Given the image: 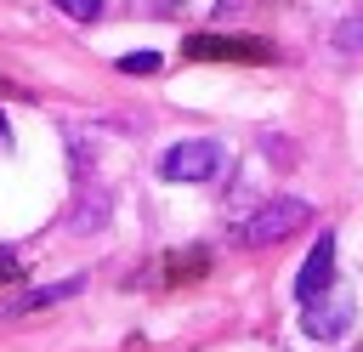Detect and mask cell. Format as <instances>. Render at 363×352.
I'll list each match as a JSON object with an SVG mask.
<instances>
[{
    "mask_svg": "<svg viewBox=\"0 0 363 352\" xmlns=\"http://www.w3.org/2000/svg\"><path fill=\"white\" fill-rule=\"evenodd\" d=\"M57 11H68L74 23H96L102 17V0H57Z\"/></svg>",
    "mask_w": 363,
    "mask_h": 352,
    "instance_id": "cell-7",
    "label": "cell"
},
{
    "mask_svg": "<svg viewBox=\"0 0 363 352\" xmlns=\"http://www.w3.org/2000/svg\"><path fill=\"white\" fill-rule=\"evenodd\" d=\"M136 6H142V11H176L182 0H136Z\"/></svg>",
    "mask_w": 363,
    "mask_h": 352,
    "instance_id": "cell-9",
    "label": "cell"
},
{
    "mask_svg": "<svg viewBox=\"0 0 363 352\" xmlns=\"http://www.w3.org/2000/svg\"><path fill=\"white\" fill-rule=\"evenodd\" d=\"M329 278H335V233H318V244L306 250V261H301V273H295V301L323 295Z\"/></svg>",
    "mask_w": 363,
    "mask_h": 352,
    "instance_id": "cell-4",
    "label": "cell"
},
{
    "mask_svg": "<svg viewBox=\"0 0 363 352\" xmlns=\"http://www.w3.org/2000/svg\"><path fill=\"white\" fill-rule=\"evenodd\" d=\"M11 267H17V261H11V250H0V278H6Z\"/></svg>",
    "mask_w": 363,
    "mask_h": 352,
    "instance_id": "cell-10",
    "label": "cell"
},
{
    "mask_svg": "<svg viewBox=\"0 0 363 352\" xmlns=\"http://www.w3.org/2000/svg\"><path fill=\"white\" fill-rule=\"evenodd\" d=\"M352 324H357V301H352L346 290H323V295L301 301V329H306L312 341H340Z\"/></svg>",
    "mask_w": 363,
    "mask_h": 352,
    "instance_id": "cell-3",
    "label": "cell"
},
{
    "mask_svg": "<svg viewBox=\"0 0 363 352\" xmlns=\"http://www.w3.org/2000/svg\"><path fill=\"white\" fill-rule=\"evenodd\" d=\"M312 216V204L306 199H267L261 210H250L244 221H233V244H278L284 233H295L301 221Z\"/></svg>",
    "mask_w": 363,
    "mask_h": 352,
    "instance_id": "cell-1",
    "label": "cell"
},
{
    "mask_svg": "<svg viewBox=\"0 0 363 352\" xmlns=\"http://www.w3.org/2000/svg\"><path fill=\"white\" fill-rule=\"evenodd\" d=\"M221 142H210V136H187V142H170L164 153H159V176L164 182H210V176H221Z\"/></svg>",
    "mask_w": 363,
    "mask_h": 352,
    "instance_id": "cell-2",
    "label": "cell"
},
{
    "mask_svg": "<svg viewBox=\"0 0 363 352\" xmlns=\"http://www.w3.org/2000/svg\"><path fill=\"white\" fill-rule=\"evenodd\" d=\"M119 68H125V74H153V68H159V51H125Z\"/></svg>",
    "mask_w": 363,
    "mask_h": 352,
    "instance_id": "cell-8",
    "label": "cell"
},
{
    "mask_svg": "<svg viewBox=\"0 0 363 352\" xmlns=\"http://www.w3.org/2000/svg\"><path fill=\"white\" fill-rule=\"evenodd\" d=\"M329 45H335V51H363V6H352V11L329 28Z\"/></svg>",
    "mask_w": 363,
    "mask_h": 352,
    "instance_id": "cell-5",
    "label": "cell"
},
{
    "mask_svg": "<svg viewBox=\"0 0 363 352\" xmlns=\"http://www.w3.org/2000/svg\"><path fill=\"white\" fill-rule=\"evenodd\" d=\"M79 290H85V278H62V284H45V290L23 295V307H51V301H62V295H79Z\"/></svg>",
    "mask_w": 363,
    "mask_h": 352,
    "instance_id": "cell-6",
    "label": "cell"
},
{
    "mask_svg": "<svg viewBox=\"0 0 363 352\" xmlns=\"http://www.w3.org/2000/svg\"><path fill=\"white\" fill-rule=\"evenodd\" d=\"M11 148V131H6V114H0V153Z\"/></svg>",
    "mask_w": 363,
    "mask_h": 352,
    "instance_id": "cell-11",
    "label": "cell"
}]
</instances>
